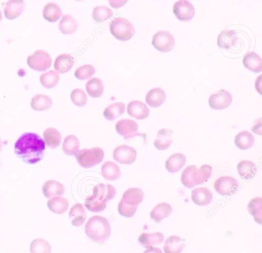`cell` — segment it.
<instances>
[{"instance_id": "1", "label": "cell", "mask_w": 262, "mask_h": 253, "mask_svg": "<svg viewBox=\"0 0 262 253\" xmlns=\"http://www.w3.org/2000/svg\"><path fill=\"white\" fill-rule=\"evenodd\" d=\"M15 153L28 164H36L42 160L46 150L43 139L37 133H24L15 144Z\"/></svg>"}, {"instance_id": "2", "label": "cell", "mask_w": 262, "mask_h": 253, "mask_svg": "<svg viewBox=\"0 0 262 253\" xmlns=\"http://www.w3.org/2000/svg\"><path fill=\"white\" fill-rule=\"evenodd\" d=\"M85 233L93 242L104 243L111 235V225L106 218L94 216L85 223Z\"/></svg>"}, {"instance_id": "3", "label": "cell", "mask_w": 262, "mask_h": 253, "mask_svg": "<svg viewBox=\"0 0 262 253\" xmlns=\"http://www.w3.org/2000/svg\"><path fill=\"white\" fill-rule=\"evenodd\" d=\"M104 156L105 153L101 147H93L79 150L76 158L79 166L84 168H91L100 164L103 160Z\"/></svg>"}, {"instance_id": "4", "label": "cell", "mask_w": 262, "mask_h": 253, "mask_svg": "<svg viewBox=\"0 0 262 253\" xmlns=\"http://www.w3.org/2000/svg\"><path fill=\"white\" fill-rule=\"evenodd\" d=\"M112 35L119 41H126L131 39L135 35L134 26L125 18H115L110 25Z\"/></svg>"}, {"instance_id": "5", "label": "cell", "mask_w": 262, "mask_h": 253, "mask_svg": "<svg viewBox=\"0 0 262 253\" xmlns=\"http://www.w3.org/2000/svg\"><path fill=\"white\" fill-rule=\"evenodd\" d=\"M29 67L36 72H45L52 65L50 54L43 50H37L27 58Z\"/></svg>"}, {"instance_id": "6", "label": "cell", "mask_w": 262, "mask_h": 253, "mask_svg": "<svg viewBox=\"0 0 262 253\" xmlns=\"http://www.w3.org/2000/svg\"><path fill=\"white\" fill-rule=\"evenodd\" d=\"M151 44L159 52H169L174 49L176 41L169 32L159 31L153 35Z\"/></svg>"}, {"instance_id": "7", "label": "cell", "mask_w": 262, "mask_h": 253, "mask_svg": "<svg viewBox=\"0 0 262 253\" xmlns=\"http://www.w3.org/2000/svg\"><path fill=\"white\" fill-rule=\"evenodd\" d=\"M214 190L222 196H231L237 191L239 187L237 179L231 176H221L216 179L214 184Z\"/></svg>"}, {"instance_id": "8", "label": "cell", "mask_w": 262, "mask_h": 253, "mask_svg": "<svg viewBox=\"0 0 262 253\" xmlns=\"http://www.w3.org/2000/svg\"><path fill=\"white\" fill-rule=\"evenodd\" d=\"M173 13L182 21H188L194 18L195 9L188 0H179L173 6Z\"/></svg>"}, {"instance_id": "9", "label": "cell", "mask_w": 262, "mask_h": 253, "mask_svg": "<svg viewBox=\"0 0 262 253\" xmlns=\"http://www.w3.org/2000/svg\"><path fill=\"white\" fill-rule=\"evenodd\" d=\"M232 103V96L229 92L222 89L212 94L208 99L210 107L214 110H225Z\"/></svg>"}, {"instance_id": "10", "label": "cell", "mask_w": 262, "mask_h": 253, "mask_svg": "<svg viewBox=\"0 0 262 253\" xmlns=\"http://www.w3.org/2000/svg\"><path fill=\"white\" fill-rule=\"evenodd\" d=\"M136 157L137 151L129 146H119L113 151V158L119 164L130 165L136 161Z\"/></svg>"}, {"instance_id": "11", "label": "cell", "mask_w": 262, "mask_h": 253, "mask_svg": "<svg viewBox=\"0 0 262 253\" xmlns=\"http://www.w3.org/2000/svg\"><path fill=\"white\" fill-rule=\"evenodd\" d=\"M117 133L123 136L124 139L128 140L139 136V124L131 119H122L116 124Z\"/></svg>"}, {"instance_id": "12", "label": "cell", "mask_w": 262, "mask_h": 253, "mask_svg": "<svg viewBox=\"0 0 262 253\" xmlns=\"http://www.w3.org/2000/svg\"><path fill=\"white\" fill-rule=\"evenodd\" d=\"M116 190L110 184L99 183L93 189V198L99 202L107 203L116 196Z\"/></svg>"}, {"instance_id": "13", "label": "cell", "mask_w": 262, "mask_h": 253, "mask_svg": "<svg viewBox=\"0 0 262 253\" xmlns=\"http://www.w3.org/2000/svg\"><path fill=\"white\" fill-rule=\"evenodd\" d=\"M239 40L240 38L235 31L225 29L221 32L217 37V45L221 49L230 50L237 45Z\"/></svg>"}, {"instance_id": "14", "label": "cell", "mask_w": 262, "mask_h": 253, "mask_svg": "<svg viewBox=\"0 0 262 253\" xmlns=\"http://www.w3.org/2000/svg\"><path fill=\"white\" fill-rule=\"evenodd\" d=\"M25 8L24 0H9L4 6V15L7 19H16L22 15Z\"/></svg>"}, {"instance_id": "15", "label": "cell", "mask_w": 262, "mask_h": 253, "mask_svg": "<svg viewBox=\"0 0 262 253\" xmlns=\"http://www.w3.org/2000/svg\"><path fill=\"white\" fill-rule=\"evenodd\" d=\"M127 112L132 118L137 120H144L149 115V109L145 103L139 101H133L127 106Z\"/></svg>"}, {"instance_id": "16", "label": "cell", "mask_w": 262, "mask_h": 253, "mask_svg": "<svg viewBox=\"0 0 262 253\" xmlns=\"http://www.w3.org/2000/svg\"><path fill=\"white\" fill-rule=\"evenodd\" d=\"M66 188L63 184L54 179H49L44 182L42 192L45 197L50 199L54 196H61L65 193Z\"/></svg>"}, {"instance_id": "17", "label": "cell", "mask_w": 262, "mask_h": 253, "mask_svg": "<svg viewBox=\"0 0 262 253\" xmlns=\"http://www.w3.org/2000/svg\"><path fill=\"white\" fill-rule=\"evenodd\" d=\"M191 199L196 205L204 206L211 203L213 194L211 190L206 187L195 188L191 192Z\"/></svg>"}, {"instance_id": "18", "label": "cell", "mask_w": 262, "mask_h": 253, "mask_svg": "<svg viewBox=\"0 0 262 253\" xmlns=\"http://www.w3.org/2000/svg\"><path fill=\"white\" fill-rule=\"evenodd\" d=\"M69 217L71 219V223L73 226L79 227L83 225L86 220V211L82 203L75 204L70 209Z\"/></svg>"}, {"instance_id": "19", "label": "cell", "mask_w": 262, "mask_h": 253, "mask_svg": "<svg viewBox=\"0 0 262 253\" xmlns=\"http://www.w3.org/2000/svg\"><path fill=\"white\" fill-rule=\"evenodd\" d=\"M172 142V131L169 129L162 128L158 131L154 145L157 150H165L169 148Z\"/></svg>"}, {"instance_id": "20", "label": "cell", "mask_w": 262, "mask_h": 253, "mask_svg": "<svg viewBox=\"0 0 262 253\" xmlns=\"http://www.w3.org/2000/svg\"><path fill=\"white\" fill-rule=\"evenodd\" d=\"M165 99H166V95L161 87H155L151 89L145 96L147 104L153 108L162 106L165 103Z\"/></svg>"}, {"instance_id": "21", "label": "cell", "mask_w": 262, "mask_h": 253, "mask_svg": "<svg viewBox=\"0 0 262 253\" xmlns=\"http://www.w3.org/2000/svg\"><path fill=\"white\" fill-rule=\"evenodd\" d=\"M242 62L244 66L251 72L254 73H260L262 72V59L256 52H248L244 56Z\"/></svg>"}, {"instance_id": "22", "label": "cell", "mask_w": 262, "mask_h": 253, "mask_svg": "<svg viewBox=\"0 0 262 253\" xmlns=\"http://www.w3.org/2000/svg\"><path fill=\"white\" fill-rule=\"evenodd\" d=\"M186 164V156L181 153H174L170 156L165 162V168L169 173H174L180 171Z\"/></svg>"}, {"instance_id": "23", "label": "cell", "mask_w": 262, "mask_h": 253, "mask_svg": "<svg viewBox=\"0 0 262 253\" xmlns=\"http://www.w3.org/2000/svg\"><path fill=\"white\" fill-rule=\"evenodd\" d=\"M185 247V239L178 236H171L165 240L164 244V252L181 253Z\"/></svg>"}, {"instance_id": "24", "label": "cell", "mask_w": 262, "mask_h": 253, "mask_svg": "<svg viewBox=\"0 0 262 253\" xmlns=\"http://www.w3.org/2000/svg\"><path fill=\"white\" fill-rule=\"evenodd\" d=\"M144 199V192L142 189L134 187L125 190L122 196V200L129 205L138 206L139 204L142 202Z\"/></svg>"}, {"instance_id": "25", "label": "cell", "mask_w": 262, "mask_h": 253, "mask_svg": "<svg viewBox=\"0 0 262 253\" xmlns=\"http://www.w3.org/2000/svg\"><path fill=\"white\" fill-rule=\"evenodd\" d=\"M165 236L160 232L154 233H142L139 237V242L144 248H151L158 244L162 243Z\"/></svg>"}, {"instance_id": "26", "label": "cell", "mask_w": 262, "mask_h": 253, "mask_svg": "<svg viewBox=\"0 0 262 253\" xmlns=\"http://www.w3.org/2000/svg\"><path fill=\"white\" fill-rule=\"evenodd\" d=\"M74 65V59L70 54L59 55L54 63V68L58 73L65 74L70 72Z\"/></svg>"}, {"instance_id": "27", "label": "cell", "mask_w": 262, "mask_h": 253, "mask_svg": "<svg viewBox=\"0 0 262 253\" xmlns=\"http://www.w3.org/2000/svg\"><path fill=\"white\" fill-rule=\"evenodd\" d=\"M68 199L60 196L50 198L47 202L49 210L56 214H63L69 210Z\"/></svg>"}, {"instance_id": "28", "label": "cell", "mask_w": 262, "mask_h": 253, "mask_svg": "<svg viewBox=\"0 0 262 253\" xmlns=\"http://www.w3.org/2000/svg\"><path fill=\"white\" fill-rule=\"evenodd\" d=\"M237 173L242 179L249 180L257 174V167L255 164L250 160H242L237 166Z\"/></svg>"}, {"instance_id": "29", "label": "cell", "mask_w": 262, "mask_h": 253, "mask_svg": "<svg viewBox=\"0 0 262 253\" xmlns=\"http://www.w3.org/2000/svg\"><path fill=\"white\" fill-rule=\"evenodd\" d=\"M102 176L106 180L114 181L119 179L122 176V172L118 164H115L113 161H107L101 168Z\"/></svg>"}, {"instance_id": "30", "label": "cell", "mask_w": 262, "mask_h": 253, "mask_svg": "<svg viewBox=\"0 0 262 253\" xmlns=\"http://www.w3.org/2000/svg\"><path fill=\"white\" fill-rule=\"evenodd\" d=\"M234 144L240 150H245L251 148L254 144V137L251 132L242 130L234 137Z\"/></svg>"}, {"instance_id": "31", "label": "cell", "mask_w": 262, "mask_h": 253, "mask_svg": "<svg viewBox=\"0 0 262 253\" xmlns=\"http://www.w3.org/2000/svg\"><path fill=\"white\" fill-rule=\"evenodd\" d=\"M172 213V208L170 204L167 202H161L154 207L151 213H150V217L155 221V222L159 223L162 222V219L168 217Z\"/></svg>"}, {"instance_id": "32", "label": "cell", "mask_w": 262, "mask_h": 253, "mask_svg": "<svg viewBox=\"0 0 262 253\" xmlns=\"http://www.w3.org/2000/svg\"><path fill=\"white\" fill-rule=\"evenodd\" d=\"M197 170V167L194 165L188 166L184 170L181 176V182L183 184L184 187L191 189L197 186V182H196Z\"/></svg>"}, {"instance_id": "33", "label": "cell", "mask_w": 262, "mask_h": 253, "mask_svg": "<svg viewBox=\"0 0 262 253\" xmlns=\"http://www.w3.org/2000/svg\"><path fill=\"white\" fill-rule=\"evenodd\" d=\"M43 141L46 146L52 149L57 148L62 142V136L59 130L49 127L43 133Z\"/></svg>"}, {"instance_id": "34", "label": "cell", "mask_w": 262, "mask_h": 253, "mask_svg": "<svg viewBox=\"0 0 262 253\" xmlns=\"http://www.w3.org/2000/svg\"><path fill=\"white\" fill-rule=\"evenodd\" d=\"M79 24L71 15H64L59 24V31L64 35H71L77 31Z\"/></svg>"}, {"instance_id": "35", "label": "cell", "mask_w": 262, "mask_h": 253, "mask_svg": "<svg viewBox=\"0 0 262 253\" xmlns=\"http://www.w3.org/2000/svg\"><path fill=\"white\" fill-rule=\"evenodd\" d=\"M62 11L56 3H50L46 5L42 10V16L50 22H56L62 17Z\"/></svg>"}, {"instance_id": "36", "label": "cell", "mask_w": 262, "mask_h": 253, "mask_svg": "<svg viewBox=\"0 0 262 253\" xmlns=\"http://www.w3.org/2000/svg\"><path fill=\"white\" fill-rule=\"evenodd\" d=\"M53 100L46 95H36L32 98L30 106L34 110L44 111L51 108Z\"/></svg>"}, {"instance_id": "37", "label": "cell", "mask_w": 262, "mask_h": 253, "mask_svg": "<svg viewBox=\"0 0 262 253\" xmlns=\"http://www.w3.org/2000/svg\"><path fill=\"white\" fill-rule=\"evenodd\" d=\"M87 93L93 98H100L104 93V84L99 78H93L87 81L85 85Z\"/></svg>"}, {"instance_id": "38", "label": "cell", "mask_w": 262, "mask_h": 253, "mask_svg": "<svg viewBox=\"0 0 262 253\" xmlns=\"http://www.w3.org/2000/svg\"><path fill=\"white\" fill-rule=\"evenodd\" d=\"M248 211L257 223L262 224V198H253L248 204Z\"/></svg>"}, {"instance_id": "39", "label": "cell", "mask_w": 262, "mask_h": 253, "mask_svg": "<svg viewBox=\"0 0 262 253\" xmlns=\"http://www.w3.org/2000/svg\"><path fill=\"white\" fill-rule=\"evenodd\" d=\"M80 143L77 136L71 134L67 136L64 139L62 144V151L68 156H76L79 152Z\"/></svg>"}, {"instance_id": "40", "label": "cell", "mask_w": 262, "mask_h": 253, "mask_svg": "<svg viewBox=\"0 0 262 253\" xmlns=\"http://www.w3.org/2000/svg\"><path fill=\"white\" fill-rule=\"evenodd\" d=\"M125 110V105L122 102L113 103L104 110L103 115L105 119L110 121L117 119L121 115L123 114Z\"/></svg>"}, {"instance_id": "41", "label": "cell", "mask_w": 262, "mask_h": 253, "mask_svg": "<svg viewBox=\"0 0 262 253\" xmlns=\"http://www.w3.org/2000/svg\"><path fill=\"white\" fill-rule=\"evenodd\" d=\"M59 79H60L59 74L56 71L50 70L42 74L39 81H40L42 87L47 89H51L59 84Z\"/></svg>"}, {"instance_id": "42", "label": "cell", "mask_w": 262, "mask_h": 253, "mask_svg": "<svg viewBox=\"0 0 262 253\" xmlns=\"http://www.w3.org/2000/svg\"><path fill=\"white\" fill-rule=\"evenodd\" d=\"M30 251V253H51L52 246L48 241L39 238L32 241Z\"/></svg>"}, {"instance_id": "43", "label": "cell", "mask_w": 262, "mask_h": 253, "mask_svg": "<svg viewBox=\"0 0 262 253\" xmlns=\"http://www.w3.org/2000/svg\"><path fill=\"white\" fill-rule=\"evenodd\" d=\"M113 15V12L110 8L105 6H99L94 8L93 11V18L96 22L100 23L106 21Z\"/></svg>"}, {"instance_id": "44", "label": "cell", "mask_w": 262, "mask_h": 253, "mask_svg": "<svg viewBox=\"0 0 262 253\" xmlns=\"http://www.w3.org/2000/svg\"><path fill=\"white\" fill-rule=\"evenodd\" d=\"M96 73V68L91 64H84L78 67L75 72V77L79 80H86Z\"/></svg>"}, {"instance_id": "45", "label": "cell", "mask_w": 262, "mask_h": 253, "mask_svg": "<svg viewBox=\"0 0 262 253\" xmlns=\"http://www.w3.org/2000/svg\"><path fill=\"white\" fill-rule=\"evenodd\" d=\"M70 97H71L72 101L75 105L78 106V107H84L86 105L88 98H87L86 94L82 89H74L71 92Z\"/></svg>"}, {"instance_id": "46", "label": "cell", "mask_w": 262, "mask_h": 253, "mask_svg": "<svg viewBox=\"0 0 262 253\" xmlns=\"http://www.w3.org/2000/svg\"><path fill=\"white\" fill-rule=\"evenodd\" d=\"M211 173H212V167L208 164H204L200 168L198 169L197 176H196L197 185L205 183L211 177Z\"/></svg>"}, {"instance_id": "47", "label": "cell", "mask_w": 262, "mask_h": 253, "mask_svg": "<svg viewBox=\"0 0 262 253\" xmlns=\"http://www.w3.org/2000/svg\"><path fill=\"white\" fill-rule=\"evenodd\" d=\"M85 206L87 210L93 213H100L107 206V203L99 202L92 196H88L85 200Z\"/></svg>"}, {"instance_id": "48", "label": "cell", "mask_w": 262, "mask_h": 253, "mask_svg": "<svg viewBox=\"0 0 262 253\" xmlns=\"http://www.w3.org/2000/svg\"><path fill=\"white\" fill-rule=\"evenodd\" d=\"M138 206H133L124 202L123 200H121L118 205V211L121 216L124 217L131 218L136 214L137 211Z\"/></svg>"}, {"instance_id": "49", "label": "cell", "mask_w": 262, "mask_h": 253, "mask_svg": "<svg viewBox=\"0 0 262 253\" xmlns=\"http://www.w3.org/2000/svg\"><path fill=\"white\" fill-rule=\"evenodd\" d=\"M251 130L257 135H262V122L261 118L256 120L254 125L251 127Z\"/></svg>"}, {"instance_id": "50", "label": "cell", "mask_w": 262, "mask_h": 253, "mask_svg": "<svg viewBox=\"0 0 262 253\" xmlns=\"http://www.w3.org/2000/svg\"><path fill=\"white\" fill-rule=\"evenodd\" d=\"M108 1L111 7L114 8V9H119V8L125 6L128 0H108Z\"/></svg>"}, {"instance_id": "51", "label": "cell", "mask_w": 262, "mask_h": 253, "mask_svg": "<svg viewBox=\"0 0 262 253\" xmlns=\"http://www.w3.org/2000/svg\"><path fill=\"white\" fill-rule=\"evenodd\" d=\"M261 78H262V75H260V76H259L258 78H257V79L256 80V81H255L256 90H257V91L258 92V93L260 94V95H261V94H262V92H261V88H262Z\"/></svg>"}, {"instance_id": "52", "label": "cell", "mask_w": 262, "mask_h": 253, "mask_svg": "<svg viewBox=\"0 0 262 253\" xmlns=\"http://www.w3.org/2000/svg\"><path fill=\"white\" fill-rule=\"evenodd\" d=\"M143 253H163L162 250L159 248H156V247H151L148 248V249L145 250Z\"/></svg>"}, {"instance_id": "53", "label": "cell", "mask_w": 262, "mask_h": 253, "mask_svg": "<svg viewBox=\"0 0 262 253\" xmlns=\"http://www.w3.org/2000/svg\"><path fill=\"white\" fill-rule=\"evenodd\" d=\"M3 149V143L2 141H1V138H0V152L2 151Z\"/></svg>"}, {"instance_id": "54", "label": "cell", "mask_w": 262, "mask_h": 253, "mask_svg": "<svg viewBox=\"0 0 262 253\" xmlns=\"http://www.w3.org/2000/svg\"><path fill=\"white\" fill-rule=\"evenodd\" d=\"M2 19H3L2 12H1V10H0V21H2Z\"/></svg>"}, {"instance_id": "55", "label": "cell", "mask_w": 262, "mask_h": 253, "mask_svg": "<svg viewBox=\"0 0 262 253\" xmlns=\"http://www.w3.org/2000/svg\"><path fill=\"white\" fill-rule=\"evenodd\" d=\"M76 1H82V0H76Z\"/></svg>"}]
</instances>
